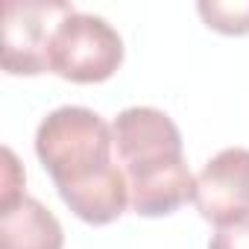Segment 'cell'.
<instances>
[{"mask_svg":"<svg viewBox=\"0 0 249 249\" xmlns=\"http://www.w3.org/2000/svg\"><path fill=\"white\" fill-rule=\"evenodd\" d=\"M24 170L9 147H3V167H0V211H9L24 199Z\"/></svg>","mask_w":249,"mask_h":249,"instance_id":"30bf717a","label":"cell"},{"mask_svg":"<svg viewBox=\"0 0 249 249\" xmlns=\"http://www.w3.org/2000/svg\"><path fill=\"white\" fill-rule=\"evenodd\" d=\"M114 153L123 167V173L150 170L156 164L182 159V132L170 120V114L153 108V106H132L123 108L114 123Z\"/></svg>","mask_w":249,"mask_h":249,"instance_id":"277c9868","label":"cell"},{"mask_svg":"<svg viewBox=\"0 0 249 249\" xmlns=\"http://www.w3.org/2000/svg\"><path fill=\"white\" fill-rule=\"evenodd\" d=\"M120 62L123 38L100 15L71 12L50 44V71L71 82H106Z\"/></svg>","mask_w":249,"mask_h":249,"instance_id":"7a4b0ae2","label":"cell"},{"mask_svg":"<svg viewBox=\"0 0 249 249\" xmlns=\"http://www.w3.org/2000/svg\"><path fill=\"white\" fill-rule=\"evenodd\" d=\"M208 249H249V217L229 226H217L208 240Z\"/></svg>","mask_w":249,"mask_h":249,"instance_id":"8fae6325","label":"cell"},{"mask_svg":"<svg viewBox=\"0 0 249 249\" xmlns=\"http://www.w3.org/2000/svg\"><path fill=\"white\" fill-rule=\"evenodd\" d=\"M196 211L214 223L229 226L249 217V150L229 147L220 150L196 176L194 191Z\"/></svg>","mask_w":249,"mask_h":249,"instance_id":"5b68a950","label":"cell"},{"mask_svg":"<svg viewBox=\"0 0 249 249\" xmlns=\"http://www.w3.org/2000/svg\"><path fill=\"white\" fill-rule=\"evenodd\" d=\"M76 12L68 0H6L0 27V62L6 73L50 71V44L59 24Z\"/></svg>","mask_w":249,"mask_h":249,"instance_id":"3957f363","label":"cell"},{"mask_svg":"<svg viewBox=\"0 0 249 249\" xmlns=\"http://www.w3.org/2000/svg\"><path fill=\"white\" fill-rule=\"evenodd\" d=\"M36 156L56 188H62L111 164L114 135L97 111L85 106H59L38 123Z\"/></svg>","mask_w":249,"mask_h":249,"instance_id":"6da1fadb","label":"cell"},{"mask_svg":"<svg viewBox=\"0 0 249 249\" xmlns=\"http://www.w3.org/2000/svg\"><path fill=\"white\" fill-rule=\"evenodd\" d=\"M196 12L202 21L226 36H246L249 33V0H199Z\"/></svg>","mask_w":249,"mask_h":249,"instance_id":"9c48e42d","label":"cell"},{"mask_svg":"<svg viewBox=\"0 0 249 249\" xmlns=\"http://www.w3.org/2000/svg\"><path fill=\"white\" fill-rule=\"evenodd\" d=\"M65 234L56 214L36 196L0 211V249H62Z\"/></svg>","mask_w":249,"mask_h":249,"instance_id":"ba28073f","label":"cell"},{"mask_svg":"<svg viewBox=\"0 0 249 249\" xmlns=\"http://www.w3.org/2000/svg\"><path fill=\"white\" fill-rule=\"evenodd\" d=\"M126 179H129V205L141 217H164L182 208L185 202H194L196 176L191 173L185 159H173L150 170L129 173Z\"/></svg>","mask_w":249,"mask_h":249,"instance_id":"8992f818","label":"cell"},{"mask_svg":"<svg viewBox=\"0 0 249 249\" xmlns=\"http://www.w3.org/2000/svg\"><path fill=\"white\" fill-rule=\"evenodd\" d=\"M59 196L65 199V205L85 223L91 226H106L111 220H117L129 205V179L123 173V167L117 161L106 164L103 170L62 185Z\"/></svg>","mask_w":249,"mask_h":249,"instance_id":"52a82bcc","label":"cell"}]
</instances>
